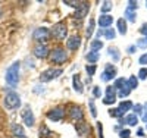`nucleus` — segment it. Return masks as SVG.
I'll return each mask as SVG.
<instances>
[{
  "mask_svg": "<svg viewBox=\"0 0 147 138\" xmlns=\"http://www.w3.org/2000/svg\"><path fill=\"white\" fill-rule=\"evenodd\" d=\"M72 85H74V90H75L78 94H81L84 91V87H82V82L80 79V75H74L72 77Z\"/></svg>",
  "mask_w": 147,
  "mask_h": 138,
  "instance_id": "a211bd4d",
  "label": "nucleus"
},
{
  "mask_svg": "<svg viewBox=\"0 0 147 138\" xmlns=\"http://www.w3.org/2000/svg\"><path fill=\"white\" fill-rule=\"evenodd\" d=\"M116 88L113 85H109L106 87V97L103 98V103L105 104H113L116 102Z\"/></svg>",
  "mask_w": 147,
  "mask_h": 138,
  "instance_id": "9b49d317",
  "label": "nucleus"
},
{
  "mask_svg": "<svg viewBox=\"0 0 147 138\" xmlns=\"http://www.w3.org/2000/svg\"><path fill=\"white\" fill-rule=\"evenodd\" d=\"M136 52V46H131V47H128V53H134Z\"/></svg>",
  "mask_w": 147,
  "mask_h": 138,
  "instance_id": "a18cd8bd",
  "label": "nucleus"
},
{
  "mask_svg": "<svg viewBox=\"0 0 147 138\" xmlns=\"http://www.w3.org/2000/svg\"><path fill=\"white\" fill-rule=\"evenodd\" d=\"M127 84H128V88H129V90L137 88V85H138V78L136 77V75H131V77L127 79Z\"/></svg>",
  "mask_w": 147,
  "mask_h": 138,
  "instance_id": "393cba45",
  "label": "nucleus"
},
{
  "mask_svg": "<svg viewBox=\"0 0 147 138\" xmlns=\"http://www.w3.org/2000/svg\"><path fill=\"white\" fill-rule=\"evenodd\" d=\"M140 32H141L143 35H146V37H147V22L141 25V28H140Z\"/></svg>",
  "mask_w": 147,
  "mask_h": 138,
  "instance_id": "c03bdc74",
  "label": "nucleus"
},
{
  "mask_svg": "<svg viewBox=\"0 0 147 138\" xmlns=\"http://www.w3.org/2000/svg\"><path fill=\"white\" fill-rule=\"evenodd\" d=\"M99 57H100V53L99 52H93V50L87 55V60L90 62V63H96V62L99 60Z\"/></svg>",
  "mask_w": 147,
  "mask_h": 138,
  "instance_id": "bb28decb",
  "label": "nucleus"
},
{
  "mask_svg": "<svg viewBox=\"0 0 147 138\" xmlns=\"http://www.w3.org/2000/svg\"><path fill=\"white\" fill-rule=\"evenodd\" d=\"M88 106H90L91 116H93V118H96V116H97V110H96V106H94V102H93V100H90V102H88Z\"/></svg>",
  "mask_w": 147,
  "mask_h": 138,
  "instance_id": "72a5a7b5",
  "label": "nucleus"
},
{
  "mask_svg": "<svg viewBox=\"0 0 147 138\" xmlns=\"http://www.w3.org/2000/svg\"><path fill=\"white\" fill-rule=\"evenodd\" d=\"M124 123L129 125V127H136V125L138 123V116L136 113H129L128 116L124 118Z\"/></svg>",
  "mask_w": 147,
  "mask_h": 138,
  "instance_id": "6ab92c4d",
  "label": "nucleus"
},
{
  "mask_svg": "<svg viewBox=\"0 0 147 138\" xmlns=\"http://www.w3.org/2000/svg\"><path fill=\"white\" fill-rule=\"evenodd\" d=\"M21 118H22L24 123H25L27 127H30V128H32V127H34V123H35V118H34V113H32V110H31V107H30V106H25V107L22 109V112H21Z\"/></svg>",
  "mask_w": 147,
  "mask_h": 138,
  "instance_id": "0eeeda50",
  "label": "nucleus"
},
{
  "mask_svg": "<svg viewBox=\"0 0 147 138\" xmlns=\"http://www.w3.org/2000/svg\"><path fill=\"white\" fill-rule=\"evenodd\" d=\"M90 47H91L93 52H100V48L103 47V41H100V40H97V38H96V40L91 41Z\"/></svg>",
  "mask_w": 147,
  "mask_h": 138,
  "instance_id": "cd10ccee",
  "label": "nucleus"
},
{
  "mask_svg": "<svg viewBox=\"0 0 147 138\" xmlns=\"http://www.w3.org/2000/svg\"><path fill=\"white\" fill-rule=\"evenodd\" d=\"M47 118L53 122H60L65 118V109L63 107H55L47 112Z\"/></svg>",
  "mask_w": 147,
  "mask_h": 138,
  "instance_id": "6e6552de",
  "label": "nucleus"
},
{
  "mask_svg": "<svg viewBox=\"0 0 147 138\" xmlns=\"http://www.w3.org/2000/svg\"><path fill=\"white\" fill-rule=\"evenodd\" d=\"M50 35L55 37L56 40H65L66 35H68V28L65 22H57L53 25V28L50 30Z\"/></svg>",
  "mask_w": 147,
  "mask_h": 138,
  "instance_id": "7ed1b4c3",
  "label": "nucleus"
},
{
  "mask_svg": "<svg viewBox=\"0 0 147 138\" xmlns=\"http://www.w3.org/2000/svg\"><path fill=\"white\" fill-rule=\"evenodd\" d=\"M134 109V112H136V115H138V113H143V106L141 104H136L132 107Z\"/></svg>",
  "mask_w": 147,
  "mask_h": 138,
  "instance_id": "79ce46f5",
  "label": "nucleus"
},
{
  "mask_svg": "<svg viewBox=\"0 0 147 138\" xmlns=\"http://www.w3.org/2000/svg\"><path fill=\"white\" fill-rule=\"evenodd\" d=\"M138 78L140 79H147V68H141L138 71Z\"/></svg>",
  "mask_w": 147,
  "mask_h": 138,
  "instance_id": "c9c22d12",
  "label": "nucleus"
},
{
  "mask_svg": "<svg viewBox=\"0 0 147 138\" xmlns=\"http://www.w3.org/2000/svg\"><path fill=\"white\" fill-rule=\"evenodd\" d=\"M88 10H90V3L88 2H81L80 6L77 7V12H75V16L74 18L75 19H82V18L87 16Z\"/></svg>",
  "mask_w": 147,
  "mask_h": 138,
  "instance_id": "f8f14e48",
  "label": "nucleus"
},
{
  "mask_svg": "<svg viewBox=\"0 0 147 138\" xmlns=\"http://www.w3.org/2000/svg\"><path fill=\"white\" fill-rule=\"evenodd\" d=\"M125 18L129 21V22H136V19H137V13L134 10H125Z\"/></svg>",
  "mask_w": 147,
  "mask_h": 138,
  "instance_id": "c756f323",
  "label": "nucleus"
},
{
  "mask_svg": "<svg viewBox=\"0 0 147 138\" xmlns=\"http://www.w3.org/2000/svg\"><path fill=\"white\" fill-rule=\"evenodd\" d=\"M129 135H131V131L129 129H122L119 132V137L121 138H129Z\"/></svg>",
  "mask_w": 147,
  "mask_h": 138,
  "instance_id": "58836bf2",
  "label": "nucleus"
},
{
  "mask_svg": "<svg viewBox=\"0 0 147 138\" xmlns=\"http://www.w3.org/2000/svg\"><path fill=\"white\" fill-rule=\"evenodd\" d=\"M80 46H81V37H78V35L69 37L68 41H66V47H68L69 50H78Z\"/></svg>",
  "mask_w": 147,
  "mask_h": 138,
  "instance_id": "2eb2a0df",
  "label": "nucleus"
},
{
  "mask_svg": "<svg viewBox=\"0 0 147 138\" xmlns=\"http://www.w3.org/2000/svg\"><path fill=\"white\" fill-rule=\"evenodd\" d=\"M141 119H143L144 123H147V112H146V113H143V118H141Z\"/></svg>",
  "mask_w": 147,
  "mask_h": 138,
  "instance_id": "49530a36",
  "label": "nucleus"
},
{
  "mask_svg": "<svg viewBox=\"0 0 147 138\" xmlns=\"http://www.w3.org/2000/svg\"><path fill=\"white\" fill-rule=\"evenodd\" d=\"M32 53L37 59H46L47 56H50V50L46 44H37L32 50Z\"/></svg>",
  "mask_w": 147,
  "mask_h": 138,
  "instance_id": "9d476101",
  "label": "nucleus"
},
{
  "mask_svg": "<svg viewBox=\"0 0 147 138\" xmlns=\"http://www.w3.org/2000/svg\"><path fill=\"white\" fill-rule=\"evenodd\" d=\"M85 71H87L88 77H93L94 72H96V65H87V66H85Z\"/></svg>",
  "mask_w": 147,
  "mask_h": 138,
  "instance_id": "473e14b6",
  "label": "nucleus"
},
{
  "mask_svg": "<svg viewBox=\"0 0 147 138\" xmlns=\"http://www.w3.org/2000/svg\"><path fill=\"white\" fill-rule=\"evenodd\" d=\"M105 37L107 40H113L116 37V31L113 28H107V30H105Z\"/></svg>",
  "mask_w": 147,
  "mask_h": 138,
  "instance_id": "7c9ffc66",
  "label": "nucleus"
},
{
  "mask_svg": "<svg viewBox=\"0 0 147 138\" xmlns=\"http://www.w3.org/2000/svg\"><path fill=\"white\" fill-rule=\"evenodd\" d=\"M129 93H131V90H129V88H124V90H121V91L118 93V96H119L121 98H124V97H128V96H129Z\"/></svg>",
  "mask_w": 147,
  "mask_h": 138,
  "instance_id": "e433bc0d",
  "label": "nucleus"
},
{
  "mask_svg": "<svg viewBox=\"0 0 147 138\" xmlns=\"http://www.w3.org/2000/svg\"><path fill=\"white\" fill-rule=\"evenodd\" d=\"M140 65H147V53H144L141 57H140Z\"/></svg>",
  "mask_w": 147,
  "mask_h": 138,
  "instance_id": "37998d69",
  "label": "nucleus"
},
{
  "mask_svg": "<svg viewBox=\"0 0 147 138\" xmlns=\"http://www.w3.org/2000/svg\"><path fill=\"white\" fill-rule=\"evenodd\" d=\"M63 3H65V5H68V6H71V7H78L81 2H77V0H65Z\"/></svg>",
  "mask_w": 147,
  "mask_h": 138,
  "instance_id": "f704fd0d",
  "label": "nucleus"
},
{
  "mask_svg": "<svg viewBox=\"0 0 147 138\" xmlns=\"http://www.w3.org/2000/svg\"><path fill=\"white\" fill-rule=\"evenodd\" d=\"M144 107H146V109H147V103H146V104H144Z\"/></svg>",
  "mask_w": 147,
  "mask_h": 138,
  "instance_id": "09e8293b",
  "label": "nucleus"
},
{
  "mask_svg": "<svg viewBox=\"0 0 147 138\" xmlns=\"http://www.w3.org/2000/svg\"><path fill=\"white\" fill-rule=\"evenodd\" d=\"M137 6H138V3L137 2H134V0H129V2H128V10H134V12H136V9H137Z\"/></svg>",
  "mask_w": 147,
  "mask_h": 138,
  "instance_id": "4c0bfd02",
  "label": "nucleus"
},
{
  "mask_svg": "<svg viewBox=\"0 0 147 138\" xmlns=\"http://www.w3.org/2000/svg\"><path fill=\"white\" fill-rule=\"evenodd\" d=\"M109 116H110V118H116V119H122V118H124V112H122L119 107L110 109V110H109Z\"/></svg>",
  "mask_w": 147,
  "mask_h": 138,
  "instance_id": "5701e85b",
  "label": "nucleus"
},
{
  "mask_svg": "<svg viewBox=\"0 0 147 138\" xmlns=\"http://www.w3.org/2000/svg\"><path fill=\"white\" fill-rule=\"evenodd\" d=\"M68 115L74 122H82V119H84L82 109L80 106H71L69 110H68Z\"/></svg>",
  "mask_w": 147,
  "mask_h": 138,
  "instance_id": "1a4fd4ad",
  "label": "nucleus"
},
{
  "mask_svg": "<svg viewBox=\"0 0 147 138\" xmlns=\"http://www.w3.org/2000/svg\"><path fill=\"white\" fill-rule=\"evenodd\" d=\"M137 47H140V48H146V47H147V40H146V38H141V40H138V43H137Z\"/></svg>",
  "mask_w": 147,
  "mask_h": 138,
  "instance_id": "a19ab883",
  "label": "nucleus"
},
{
  "mask_svg": "<svg viewBox=\"0 0 147 138\" xmlns=\"http://www.w3.org/2000/svg\"><path fill=\"white\" fill-rule=\"evenodd\" d=\"M113 77H116V68L113 65H106V69L102 73V81H110Z\"/></svg>",
  "mask_w": 147,
  "mask_h": 138,
  "instance_id": "ddd939ff",
  "label": "nucleus"
},
{
  "mask_svg": "<svg viewBox=\"0 0 147 138\" xmlns=\"http://www.w3.org/2000/svg\"><path fill=\"white\" fill-rule=\"evenodd\" d=\"M49 38H50V30L46 27H40L32 32V40L37 41V44H44Z\"/></svg>",
  "mask_w": 147,
  "mask_h": 138,
  "instance_id": "20e7f679",
  "label": "nucleus"
},
{
  "mask_svg": "<svg viewBox=\"0 0 147 138\" xmlns=\"http://www.w3.org/2000/svg\"><path fill=\"white\" fill-rule=\"evenodd\" d=\"M19 106H21L19 94H16L15 91H9L5 97V107L9 110H13V109H18Z\"/></svg>",
  "mask_w": 147,
  "mask_h": 138,
  "instance_id": "f03ea898",
  "label": "nucleus"
},
{
  "mask_svg": "<svg viewBox=\"0 0 147 138\" xmlns=\"http://www.w3.org/2000/svg\"><path fill=\"white\" fill-rule=\"evenodd\" d=\"M118 31H119V34H122V35L127 34V21H125V18L118 19Z\"/></svg>",
  "mask_w": 147,
  "mask_h": 138,
  "instance_id": "aec40b11",
  "label": "nucleus"
},
{
  "mask_svg": "<svg viewBox=\"0 0 147 138\" xmlns=\"http://www.w3.org/2000/svg\"><path fill=\"white\" fill-rule=\"evenodd\" d=\"M113 87L116 90H124V88H128V84H127V79H124V78H118L116 81H115V84H113Z\"/></svg>",
  "mask_w": 147,
  "mask_h": 138,
  "instance_id": "4be33fe9",
  "label": "nucleus"
},
{
  "mask_svg": "<svg viewBox=\"0 0 147 138\" xmlns=\"http://www.w3.org/2000/svg\"><path fill=\"white\" fill-rule=\"evenodd\" d=\"M146 40H147V37H146Z\"/></svg>",
  "mask_w": 147,
  "mask_h": 138,
  "instance_id": "864d4df0",
  "label": "nucleus"
},
{
  "mask_svg": "<svg viewBox=\"0 0 147 138\" xmlns=\"http://www.w3.org/2000/svg\"><path fill=\"white\" fill-rule=\"evenodd\" d=\"M52 135H53V132L49 129L46 125H43L40 128V138H52Z\"/></svg>",
  "mask_w": 147,
  "mask_h": 138,
  "instance_id": "a878e982",
  "label": "nucleus"
},
{
  "mask_svg": "<svg viewBox=\"0 0 147 138\" xmlns=\"http://www.w3.org/2000/svg\"><path fill=\"white\" fill-rule=\"evenodd\" d=\"M93 96H94V97H97V98H99V97L102 96V90H100V87H94V88H93Z\"/></svg>",
  "mask_w": 147,
  "mask_h": 138,
  "instance_id": "ea45409f",
  "label": "nucleus"
},
{
  "mask_svg": "<svg viewBox=\"0 0 147 138\" xmlns=\"http://www.w3.org/2000/svg\"><path fill=\"white\" fill-rule=\"evenodd\" d=\"M134 106H132V103L131 102H128V100H125V102H121V104H119V109L122 110V112H124V113H125V112H128V110H131Z\"/></svg>",
  "mask_w": 147,
  "mask_h": 138,
  "instance_id": "c85d7f7f",
  "label": "nucleus"
},
{
  "mask_svg": "<svg viewBox=\"0 0 147 138\" xmlns=\"http://www.w3.org/2000/svg\"><path fill=\"white\" fill-rule=\"evenodd\" d=\"M62 69H55V68H49L46 69L44 72H41L40 75V81L43 82H49V81H52V79H56L57 77H60L62 75Z\"/></svg>",
  "mask_w": 147,
  "mask_h": 138,
  "instance_id": "423d86ee",
  "label": "nucleus"
},
{
  "mask_svg": "<svg viewBox=\"0 0 147 138\" xmlns=\"http://www.w3.org/2000/svg\"><path fill=\"white\" fill-rule=\"evenodd\" d=\"M94 19H90V22H88V27H87V31H85V34H87V37L90 38V37L93 35V31H94Z\"/></svg>",
  "mask_w": 147,
  "mask_h": 138,
  "instance_id": "2f4dec72",
  "label": "nucleus"
},
{
  "mask_svg": "<svg viewBox=\"0 0 147 138\" xmlns=\"http://www.w3.org/2000/svg\"><path fill=\"white\" fill-rule=\"evenodd\" d=\"M112 7H113V3H112V2H109V0H105V2H102V7H100V10H102V13H103V15H107V12L112 10Z\"/></svg>",
  "mask_w": 147,
  "mask_h": 138,
  "instance_id": "412c9836",
  "label": "nucleus"
},
{
  "mask_svg": "<svg viewBox=\"0 0 147 138\" xmlns=\"http://www.w3.org/2000/svg\"><path fill=\"white\" fill-rule=\"evenodd\" d=\"M107 52H109V55H110V57H112L113 62H118V60L121 59L119 50H118L116 47H109V48H107Z\"/></svg>",
  "mask_w": 147,
  "mask_h": 138,
  "instance_id": "b1692460",
  "label": "nucleus"
},
{
  "mask_svg": "<svg viewBox=\"0 0 147 138\" xmlns=\"http://www.w3.org/2000/svg\"><path fill=\"white\" fill-rule=\"evenodd\" d=\"M68 60V55L65 52V48L62 47H57V48H53V52H50V62L52 63H56V65H62Z\"/></svg>",
  "mask_w": 147,
  "mask_h": 138,
  "instance_id": "39448f33",
  "label": "nucleus"
},
{
  "mask_svg": "<svg viewBox=\"0 0 147 138\" xmlns=\"http://www.w3.org/2000/svg\"><path fill=\"white\" fill-rule=\"evenodd\" d=\"M112 22H113L112 15H102L99 18V25H100L102 28H109L110 25H112Z\"/></svg>",
  "mask_w": 147,
  "mask_h": 138,
  "instance_id": "dca6fc26",
  "label": "nucleus"
},
{
  "mask_svg": "<svg viewBox=\"0 0 147 138\" xmlns=\"http://www.w3.org/2000/svg\"><path fill=\"white\" fill-rule=\"evenodd\" d=\"M19 69H21V62L19 60L13 62V63L6 69L5 79H6V84L9 87H16L18 85V82H19Z\"/></svg>",
  "mask_w": 147,
  "mask_h": 138,
  "instance_id": "f257e3e1",
  "label": "nucleus"
},
{
  "mask_svg": "<svg viewBox=\"0 0 147 138\" xmlns=\"http://www.w3.org/2000/svg\"><path fill=\"white\" fill-rule=\"evenodd\" d=\"M146 6H147V2H146Z\"/></svg>",
  "mask_w": 147,
  "mask_h": 138,
  "instance_id": "3c124183",
  "label": "nucleus"
},
{
  "mask_svg": "<svg viewBox=\"0 0 147 138\" xmlns=\"http://www.w3.org/2000/svg\"><path fill=\"white\" fill-rule=\"evenodd\" d=\"M146 129H147V123H146Z\"/></svg>",
  "mask_w": 147,
  "mask_h": 138,
  "instance_id": "8fccbe9b",
  "label": "nucleus"
},
{
  "mask_svg": "<svg viewBox=\"0 0 147 138\" xmlns=\"http://www.w3.org/2000/svg\"><path fill=\"white\" fill-rule=\"evenodd\" d=\"M0 15H2V12H0Z\"/></svg>",
  "mask_w": 147,
  "mask_h": 138,
  "instance_id": "603ef678",
  "label": "nucleus"
},
{
  "mask_svg": "<svg viewBox=\"0 0 147 138\" xmlns=\"http://www.w3.org/2000/svg\"><path fill=\"white\" fill-rule=\"evenodd\" d=\"M137 135H140V137H144V131H143V129H138V131H137Z\"/></svg>",
  "mask_w": 147,
  "mask_h": 138,
  "instance_id": "de8ad7c7",
  "label": "nucleus"
},
{
  "mask_svg": "<svg viewBox=\"0 0 147 138\" xmlns=\"http://www.w3.org/2000/svg\"><path fill=\"white\" fill-rule=\"evenodd\" d=\"M75 129H77V132H78L80 137H85V135L90 132V127H88L87 123H84V122L77 123V125H75Z\"/></svg>",
  "mask_w": 147,
  "mask_h": 138,
  "instance_id": "f3484780",
  "label": "nucleus"
},
{
  "mask_svg": "<svg viewBox=\"0 0 147 138\" xmlns=\"http://www.w3.org/2000/svg\"><path fill=\"white\" fill-rule=\"evenodd\" d=\"M10 131H12V135H13V138H27L25 131H24V128L21 127L19 123H12V125H10Z\"/></svg>",
  "mask_w": 147,
  "mask_h": 138,
  "instance_id": "4468645a",
  "label": "nucleus"
}]
</instances>
